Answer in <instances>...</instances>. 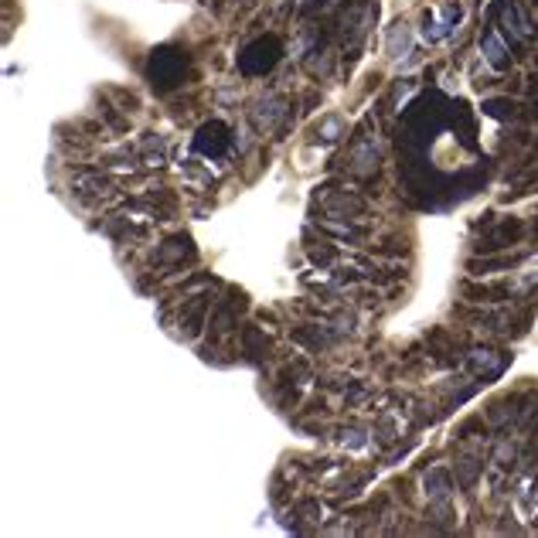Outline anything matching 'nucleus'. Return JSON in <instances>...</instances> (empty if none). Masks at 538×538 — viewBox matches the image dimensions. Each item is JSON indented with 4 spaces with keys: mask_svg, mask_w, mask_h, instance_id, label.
Listing matches in <instances>:
<instances>
[{
    "mask_svg": "<svg viewBox=\"0 0 538 538\" xmlns=\"http://www.w3.org/2000/svg\"><path fill=\"white\" fill-rule=\"evenodd\" d=\"M501 24H505V31L511 34V38H528V31H532L528 17H524V11L514 0H505V4H501Z\"/></svg>",
    "mask_w": 538,
    "mask_h": 538,
    "instance_id": "nucleus-4",
    "label": "nucleus"
},
{
    "mask_svg": "<svg viewBox=\"0 0 538 538\" xmlns=\"http://www.w3.org/2000/svg\"><path fill=\"white\" fill-rule=\"evenodd\" d=\"M484 113H491V116H497V120H507V116L514 113V103H505V99H491V103H484Z\"/></svg>",
    "mask_w": 538,
    "mask_h": 538,
    "instance_id": "nucleus-9",
    "label": "nucleus"
},
{
    "mask_svg": "<svg viewBox=\"0 0 538 538\" xmlns=\"http://www.w3.org/2000/svg\"><path fill=\"white\" fill-rule=\"evenodd\" d=\"M423 487H426V494H430L433 501L446 497V494H450V480H446V470H443V467H433L430 474L423 477Z\"/></svg>",
    "mask_w": 538,
    "mask_h": 538,
    "instance_id": "nucleus-7",
    "label": "nucleus"
},
{
    "mask_svg": "<svg viewBox=\"0 0 538 538\" xmlns=\"http://www.w3.org/2000/svg\"><path fill=\"white\" fill-rule=\"evenodd\" d=\"M229 126L218 123V120H212V123L198 126V133H195V154L201 157H212V160H222V157L229 154Z\"/></svg>",
    "mask_w": 538,
    "mask_h": 538,
    "instance_id": "nucleus-3",
    "label": "nucleus"
},
{
    "mask_svg": "<svg viewBox=\"0 0 538 538\" xmlns=\"http://www.w3.org/2000/svg\"><path fill=\"white\" fill-rule=\"evenodd\" d=\"M338 130H341V123H338V116H331L327 123L321 126V133H324V140H338Z\"/></svg>",
    "mask_w": 538,
    "mask_h": 538,
    "instance_id": "nucleus-10",
    "label": "nucleus"
},
{
    "mask_svg": "<svg viewBox=\"0 0 538 538\" xmlns=\"http://www.w3.org/2000/svg\"><path fill=\"white\" fill-rule=\"evenodd\" d=\"M480 51H484V58H487V65L491 68H507V62H511V55H507V45L501 41V34L497 31H487L484 34V41H480Z\"/></svg>",
    "mask_w": 538,
    "mask_h": 538,
    "instance_id": "nucleus-5",
    "label": "nucleus"
},
{
    "mask_svg": "<svg viewBox=\"0 0 538 538\" xmlns=\"http://www.w3.org/2000/svg\"><path fill=\"white\" fill-rule=\"evenodd\" d=\"M470 368L484 378V375H497V371L505 368V358H497L494 351H474L470 354Z\"/></svg>",
    "mask_w": 538,
    "mask_h": 538,
    "instance_id": "nucleus-6",
    "label": "nucleus"
},
{
    "mask_svg": "<svg viewBox=\"0 0 538 538\" xmlns=\"http://www.w3.org/2000/svg\"><path fill=\"white\" fill-rule=\"evenodd\" d=\"M147 76H150V82H154L157 89L177 86L181 76H185V51H177V48H157L154 55H150Z\"/></svg>",
    "mask_w": 538,
    "mask_h": 538,
    "instance_id": "nucleus-1",
    "label": "nucleus"
},
{
    "mask_svg": "<svg viewBox=\"0 0 538 538\" xmlns=\"http://www.w3.org/2000/svg\"><path fill=\"white\" fill-rule=\"evenodd\" d=\"M388 51H392V58L413 55V38H409V31H405V24H395V31L388 34Z\"/></svg>",
    "mask_w": 538,
    "mask_h": 538,
    "instance_id": "nucleus-8",
    "label": "nucleus"
},
{
    "mask_svg": "<svg viewBox=\"0 0 538 538\" xmlns=\"http://www.w3.org/2000/svg\"><path fill=\"white\" fill-rule=\"evenodd\" d=\"M276 62H279V41L276 38L252 41V45L239 55V68H242L246 76H262V72H269Z\"/></svg>",
    "mask_w": 538,
    "mask_h": 538,
    "instance_id": "nucleus-2",
    "label": "nucleus"
}]
</instances>
